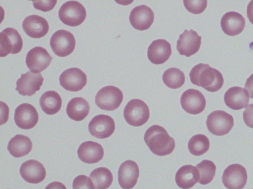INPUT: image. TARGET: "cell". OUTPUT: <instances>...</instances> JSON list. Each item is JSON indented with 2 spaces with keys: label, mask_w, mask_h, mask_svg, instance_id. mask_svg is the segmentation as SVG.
Listing matches in <instances>:
<instances>
[{
  "label": "cell",
  "mask_w": 253,
  "mask_h": 189,
  "mask_svg": "<svg viewBox=\"0 0 253 189\" xmlns=\"http://www.w3.org/2000/svg\"><path fill=\"white\" fill-rule=\"evenodd\" d=\"M191 83L202 87L210 92L219 90L224 83L222 74L208 64L199 63L194 66L189 73Z\"/></svg>",
  "instance_id": "cell-1"
},
{
  "label": "cell",
  "mask_w": 253,
  "mask_h": 189,
  "mask_svg": "<svg viewBox=\"0 0 253 189\" xmlns=\"http://www.w3.org/2000/svg\"><path fill=\"white\" fill-rule=\"evenodd\" d=\"M144 140L155 155L164 156L171 154L175 148V141L167 130L159 125H153L146 131Z\"/></svg>",
  "instance_id": "cell-2"
},
{
  "label": "cell",
  "mask_w": 253,
  "mask_h": 189,
  "mask_svg": "<svg viewBox=\"0 0 253 189\" xmlns=\"http://www.w3.org/2000/svg\"><path fill=\"white\" fill-rule=\"evenodd\" d=\"M126 121L130 126H139L146 123L150 117L148 105L139 99H132L126 105L124 110Z\"/></svg>",
  "instance_id": "cell-3"
},
{
  "label": "cell",
  "mask_w": 253,
  "mask_h": 189,
  "mask_svg": "<svg viewBox=\"0 0 253 189\" xmlns=\"http://www.w3.org/2000/svg\"><path fill=\"white\" fill-rule=\"evenodd\" d=\"M58 16L63 24L76 27L84 21L86 13L82 4L77 1L71 0L65 2L61 5Z\"/></svg>",
  "instance_id": "cell-4"
},
{
  "label": "cell",
  "mask_w": 253,
  "mask_h": 189,
  "mask_svg": "<svg viewBox=\"0 0 253 189\" xmlns=\"http://www.w3.org/2000/svg\"><path fill=\"white\" fill-rule=\"evenodd\" d=\"M206 125L211 133L216 136H223L232 129L234 119L232 116L224 111L215 110L208 116Z\"/></svg>",
  "instance_id": "cell-5"
},
{
  "label": "cell",
  "mask_w": 253,
  "mask_h": 189,
  "mask_svg": "<svg viewBox=\"0 0 253 189\" xmlns=\"http://www.w3.org/2000/svg\"><path fill=\"white\" fill-rule=\"evenodd\" d=\"M123 99L122 92L113 86H107L101 88L97 93L95 102L100 109L106 111H113L117 109Z\"/></svg>",
  "instance_id": "cell-6"
},
{
  "label": "cell",
  "mask_w": 253,
  "mask_h": 189,
  "mask_svg": "<svg viewBox=\"0 0 253 189\" xmlns=\"http://www.w3.org/2000/svg\"><path fill=\"white\" fill-rule=\"evenodd\" d=\"M50 45L56 55L64 57L73 52L75 48L76 40L71 32L64 30H59L52 35Z\"/></svg>",
  "instance_id": "cell-7"
},
{
  "label": "cell",
  "mask_w": 253,
  "mask_h": 189,
  "mask_svg": "<svg viewBox=\"0 0 253 189\" xmlns=\"http://www.w3.org/2000/svg\"><path fill=\"white\" fill-rule=\"evenodd\" d=\"M246 168L240 164L229 165L223 171L222 181L228 189H242L247 182Z\"/></svg>",
  "instance_id": "cell-8"
},
{
  "label": "cell",
  "mask_w": 253,
  "mask_h": 189,
  "mask_svg": "<svg viewBox=\"0 0 253 189\" xmlns=\"http://www.w3.org/2000/svg\"><path fill=\"white\" fill-rule=\"evenodd\" d=\"M0 47V57L19 53L23 47V40L18 32L12 28H7L1 32Z\"/></svg>",
  "instance_id": "cell-9"
},
{
  "label": "cell",
  "mask_w": 253,
  "mask_h": 189,
  "mask_svg": "<svg viewBox=\"0 0 253 189\" xmlns=\"http://www.w3.org/2000/svg\"><path fill=\"white\" fill-rule=\"evenodd\" d=\"M52 57L47 50L37 46L31 49L26 57V64L31 72L39 73L45 70L50 64Z\"/></svg>",
  "instance_id": "cell-10"
},
{
  "label": "cell",
  "mask_w": 253,
  "mask_h": 189,
  "mask_svg": "<svg viewBox=\"0 0 253 189\" xmlns=\"http://www.w3.org/2000/svg\"><path fill=\"white\" fill-rule=\"evenodd\" d=\"M59 83L60 85L67 91L78 92L86 85L87 77L80 68H70L61 74L59 77Z\"/></svg>",
  "instance_id": "cell-11"
},
{
  "label": "cell",
  "mask_w": 253,
  "mask_h": 189,
  "mask_svg": "<svg viewBox=\"0 0 253 189\" xmlns=\"http://www.w3.org/2000/svg\"><path fill=\"white\" fill-rule=\"evenodd\" d=\"M180 104L185 112L196 115L204 111L206 105V100L201 92L196 89H189L182 94Z\"/></svg>",
  "instance_id": "cell-12"
},
{
  "label": "cell",
  "mask_w": 253,
  "mask_h": 189,
  "mask_svg": "<svg viewBox=\"0 0 253 189\" xmlns=\"http://www.w3.org/2000/svg\"><path fill=\"white\" fill-rule=\"evenodd\" d=\"M115 129V124L114 120L106 115L95 116L88 124V130L91 135L99 139L110 137Z\"/></svg>",
  "instance_id": "cell-13"
},
{
  "label": "cell",
  "mask_w": 253,
  "mask_h": 189,
  "mask_svg": "<svg viewBox=\"0 0 253 189\" xmlns=\"http://www.w3.org/2000/svg\"><path fill=\"white\" fill-rule=\"evenodd\" d=\"M43 80L40 73H35L28 71L21 74L17 80L15 89L20 94L30 96L40 90Z\"/></svg>",
  "instance_id": "cell-14"
},
{
  "label": "cell",
  "mask_w": 253,
  "mask_h": 189,
  "mask_svg": "<svg viewBox=\"0 0 253 189\" xmlns=\"http://www.w3.org/2000/svg\"><path fill=\"white\" fill-rule=\"evenodd\" d=\"M201 44V36L193 30H185L177 41L176 49L181 55L189 57L196 53Z\"/></svg>",
  "instance_id": "cell-15"
},
{
  "label": "cell",
  "mask_w": 253,
  "mask_h": 189,
  "mask_svg": "<svg viewBox=\"0 0 253 189\" xmlns=\"http://www.w3.org/2000/svg\"><path fill=\"white\" fill-rule=\"evenodd\" d=\"M14 119L20 128L29 129L33 128L39 120V115L35 107L29 103H22L15 109Z\"/></svg>",
  "instance_id": "cell-16"
},
{
  "label": "cell",
  "mask_w": 253,
  "mask_h": 189,
  "mask_svg": "<svg viewBox=\"0 0 253 189\" xmlns=\"http://www.w3.org/2000/svg\"><path fill=\"white\" fill-rule=\"evenodd\" d=\"M129 22L135 29L144 31L148 29L154 20V13L152 10L145 5L137 6L130 12Z\"/></svg>",
  "instance_id": "cell-17"
},
{
  "label": "cell",
  "mask_w": 253,
  "mask_h": 189,
  "mask_svg": "<svg viewBox=\"0 0 253 189\" xmlns=\"http://www.w3.org/2000/svg\"><path fill=\"white\" fill-rule=\"evenodd\" d=\"M139 169L135 162L127 160L123 162L118 170V182L123 189H131L136 185Z\"/></svg>",
  "instance_id": "cell-18"
},
{
  "label": "cell",
  "mask_w": 253,
  "mask_h": 189,
  "mask_svg": "<svg viewBox=\"0 0 253 189\" xmlns=\"http://www.w3.org/2000/svg\"><path fill=\"white\" fill-rule=\"evenodd\" d=\"M22 28L29 36L40 38L47 34L49 30V25L46 20L43 17L38 15H32L24 19Z\"/></svg>",
  "instance_id": "cell-19"
},
{
  "label": "cell",
  "mask_w": 253,
  "mask_h": 189,
  "mask_svg": "<svg viewBox=\"0 0 253 189\" xmlns=\"http://www.w3.org/2000/svg\"><path fill=\"white\" fill-rule=\"evenodd\" d=\"M22 178L31 184H38L45 177L46 171L43 165L35 159H30L23 162L20 168Z\"/></svg>",
  "instance_id": "cell-20"
},
{
  "label": "cell",
  "mask_w": 253,
  "mask_h": 189,
  "mask_svg": "<svg viewBox=\"0 0 253 189\" xmlns=\"http://www.w3.org/2000/svg\"><path fill=\"white\" fill-rule=\"evenodd\" d=\"M171 54L170 44L163 39L154 40L148 48V59L155 64L165 63L169 58Z\"/></svg>",
  "instance_id": "cell-21"
},
{
  "label": "cell",
  "mask_w": 253,
  "mask_h": 189,
  "mask_svg": "<svg viewBox=\"0 0 253 189\" xmlns=\"http://www.w3.org/2000/svg\"><path fill=\"white\" fill-rule=\"evenodd\" d=\"M80 159L84 163L92 164L101 160L104 156L102 146L95 142L88 141L82 143L77 151Z\"/></svg>",
  "instance_id": "cell-22"
},
{
  "label": "cell",
  "mask_w": 253,
  "mask_h": 189,
  "mask_svg": "<svg viewBox=\"0 0 253 189\" xmlns=\"http://www.w3.org/2000/svg\"><path fill=\"white\" fill-rule=\"evenodd\" d=\"M220 25L223 32L229 36H235L244 29L245 20L240 13L230 11L226 13L222 16Z\"/></svg>",
  "instance_id": "cell-23"
},
{
  "label": "cell",
  "mask_w": 253,
  "mask_h": 189,
  "mask_svg": "<svg viewBox=\"0 0 253 189\" xmlns=\"http://www.w3.org/2000/svg\"><path fill=\"white\" fill-rule=\"evenodd\" d=\"M224 100L227 106L234 110H238L247 106L249 102L248 91L240 87L229 88L225 93Z\"/></svg>",
  "instance_id": "cell-24"
},
{
  "label": "cell",
  "mask_w": 253,
  "mask_h": 189,
  "mask_svg": "<svg viewBox=\"0 0 253 189\" xmlns=\"http://www.w3.org/2000/svg\"><path fill=\"white\" fill-rule=\"evenodd\" d=\"M199 179V171L196 167L185 165L177 171L175 180L177 185L182 189H189L193 187Z\"/></svg>",
  "instance_id": "cell-25"
},
{
  "label": "cell",
  "mask_w": 253,
  "mask_h": 189,
  "mask_svg": "<svg viewBox=\"0 0 253 189\" xmlns=\"http://www.w3.org/2000/svg\"><path fill=\"white\" fill-rule=\"evenodd\" d=\"M89 105L81 97H74L69 101L66 107L68 117L75 121L83 120L88 114Z\"/></svg>",
  "instance_id": "cell-26"
},
{
  "label": "cell",
  "mask_w": 253,
  "mask_h": 189,
  "mask_svg": "<svg viewBox=\"0 0 253 189\" xmlns=\"http://www.w3.org/2000/svg\"><path fill=\"white\" fill-rule=\"evenodd\" d=\"M32 142L23 135L17 134L8 143L7 150L15 158H21L28 155L32 150Z\"/></svg>",
  "instance_id": "cell-27"
},
{
  "label": "cell",
  "mask_w": 253,
  "mask_h": 189,
  "mask_svg": "<svg viewBox=\"0 0 253 189\" xmlns=\"http://www.w3.org/2000/svg\"><path fill=\"white\" fill-rule=\"evenodd\" d=\"M40 104L45 113L48 115H53L60 110L62 106V99L58 93L54 91H48L41 96Z\"/></svg>",
  "instance_id": "cell-28"
},
{
  "label": "cell",
  "mask_w": 253,
  "mask_h": 189,
  "mask_svg": "<svg viewBox=\"0 0 253 189\" xmlns=\"http://www.w3.org/2000/svg\"><path fill=\"white\" fill-rule=\"evenodd\" d=\"M89 177L95 189H107L111 185L113 180L110 170L104 167L94 169Z\"/></svg>",
  "instance_id": "cell-29"
},
{
  "label": "cell",
  "mask_w": 253,
  "mask_h": 189,
  "mask_svg": "<svg viewBox=\"0 0 253 189\" xmlns=\"http://www.w3.org/2000/svg\"><path fill=\"white\" fill-rule=\"evenodd\" d=\"M163 81L169 88L176 89L181 87L185 83L184 73L179 68L171 67L163 73Z\"/></svg>",
  "instance_id": "cell-30"
},
{
  "label": "cell",
  "mask_w": 253,
  "mask_h": 189,
  "mask_svg": "<svg viewBox=\"0 0 253 189\" xmlns=\"http://www.w3.org/2000/svg\"><path fill=\"white\" fill-rule=\"evenodd\" d=\"M210 148V141L205 135L198 134L192 136L188 143L189 151L193 155L201 156L206 153Z\"/></svg>",
  "instance_id": "cell-31"
},
{
  "label": "cell",
  "mask_w": 253,
  "mask_h": 189,
  "mask_svg": "<svg viewBox=\"0 0 253 189\" xmlns=\"http://www.w3.org/2000/svg\"><path fill=\"white\" fill-rule=\"evenodd\" d=\"M196 167L199 173V183L205 185L213 180L215 174L216 166L212 161L204 159L198 163Z\"/></svg>",
  "instance_id": "cell-32"
},
{
  "label": "cell",
  "mask_w": 253,
  "mask_h": 189,
  "mask_svg": "<svg viewBox=\"0 0 253 189\" xmlns=\"http://www.w3.org/2000/svg\"><path fill=\"white\" fill-rule=\"evenodd\" d=\"M185 8L190 12L198 14L202 13L207 6V0H183Z\"/></svg>",
  "instance_id": "cell-33"
},
{
  "label": "cell",
  "mask_w": 253,
  "mask_h": 189,
  "mask_svg": "<svg viewBox=\"0 0 253 189\" xmlns=\"http://www.w3.org/2000/svg\"><path fill=\"white\" fill-rule=\"evenodd\" d=\"M73 189H95L89 178L84 175L76 177L73 180Z\"/></svg>",
  "instance_id": "cell-34"
},
{
  "label": "cell",
  "mask_w": 253,
  "mask_h": 189,
  "mask_svg": "<svg viewBox=\"0 0 253 189\" xmlns=\"http://www.w3.org/2000/svg\"><path fill=\"white\" fill-rule=\"evenodd\" d=\"M57 3V0L33 1L34 7L38 10L47 12L52 10Z\"/></svg>",
  "instance_id": "cell-35"
},
{
  "label": "cell",
  "mask_w": 253,
  "mask_h": 189,
  "mask_svg": "<svg viewBox=\"0 0 253 189\" xmlns=\"http://www.w3.org/2000/svg\"><path fill=\"white\" fill-rule=\"evenodd\" d=\"M243 118L245 124L253 128V104L247 105L243 112Z\"/></svg>",
  "instance_id": "cell-36"
},
{
  "label": "cell",
  "mask_w": 253,
  "mask_h": 189,
  "mask_svg": "<svg viewBox=\"0 0 253 189\" xmlns=\"http://www.w3.org/2000/svg\"><path fill=\"white\" fill-rule=\"evenodd\" d=\"M245 89L248 91L250 97L253 98V74L247 79Z\"/></svg>",
  "instance_id": "cell-37"
},
{
  "label": "cell",
  "mask_w": 253,
  "mask_h": 189,
  "mask_svg": "<svg viewBox=\"0 0 253 189\" xmlns=\"http://www.w3.org/2000/svg\"><path fill=\"white\" fill-rule=\"evenodd\" d=\"M44 189H67L65 186L59 182H53L46 186Z\"/></svg>",
  "instance_id": "cell-38"
},
{
  "label": "cell",
  "mask_w": 253,
  "mask_h": 189,
  "mask_svg": "<svg viewBox=\"0 0 253 189\" xmlns=\"http://www.w3.org/2000/svg\"><path fill=\"white\" fill-rule=\"evenodd\" d=\"M247 14L250 22L253 24V0H251L247 6Z\"/></svg>",
  "instance_id": "cell-39"
},
{
  "label": "cell",
  "mask_w": 253,
  "mask_h": 189,
  "mask_svg": "<svg viewBox=\"0 0 253 189\" xmlns=\"http://www.w3.org/2000/svg\"></svg>",
  "instance_id": "cell-40"
}]
</instances>
